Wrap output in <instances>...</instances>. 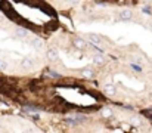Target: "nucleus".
<instances>
[{
    "mask_svg": "<svg viewBox=\"0 0 152 133\" xmlns=\"http://www.w3.org/2000/svg\"><path fill=\"white\" fill-rule=\"evenodd\" d=\"M48 58L50 59L52 62L59 61V53H58V50H56V49H49V50H48Z\"/></svg>",
    "mask_w": 152,
    "mask_h": 133,
    "instance_id": "1",
    "label": "nucleus"
},
{
    "mask_svg": "<svg viewBox=\"0 0 152 133\" xmlns=\"http://www.w3.org/2000/svg\"><path fill=\"white\" fill-rule=\"evenodd\" d=\"M15 34H16V37H21V39L28 37V31H27V30H24V28H18Z\"/></svg>",
    "mask_w": 152,
    "mask_h": 133,
    "instance_id": "8",
    "label": "nucleus"
},
{
    "mask_svg": "<svg viewBox=\"0 0 152 133\" xmlns=\"http://www.w3.org/2000/svg\"><path fill=\"white\" fill-rule=\"evenodd\" d=\"M33 64H34V62H33L31 58H24V59L21 61V65H22L24 70H30V68L33 67Z\"/></svg>",
    "mask_w": 152,
    "mask_h": 133,
    "instance_id": "3",
    "label": "nucleus"
},
{
    "mask_svg": "<svg viewBox=\"0 0 152 133\" xmlns=\"http://www.w3.org/2000/svg\"><path fill=\"white\" fill-rule=\"evenodd\" d=\"M7 68V62L4 61V59H0V70L3 71V70H6Z\"/></svg>",
    "mask_w": 152,
    "mask_h": 133,
    "instance_id": "15",
    "label": "nucleus"
},
{
    "mask_svg": "<svg viewBox=\"0 0 152 133\" xmlns=\"http://www.w3.org/2000/svg\"><path fill=\"white\" fill-rule=\"evenodd\" d=\"M31 46H33L34 49L40 50V49L43 47V40H42V39H33V40H31Z\"/></svg>",
    "mask_w": 152,
    "mask_h": 133,
    "instance_id": "7",
    "label": "nucleus"
},
{
    "mask_svg": "<svg viewBox=\"0 0 152 133\" xmlns=\"http://www.w3.org/2000/svg\"><path fill=\"white\" fill-rule=\"evenodd\" d=\"M143 12H145V13H151V9H148V7H145V9H143Z\"/></svg>",
    "mask_w": 152,
    "mask_h": 133,
    "instance_id": "17",
    "label": "nucleus"
},
{
    "mask_svg": "<svg viewBox=\"0 0 152 133\" xmlns=\"http://www.w3.org/2000/svg\"><path fill=\"white\" fill-rule=\"evenodd\" d=\"M74 46L75 47H78V49H86V46H87V43L83 40V39H80V37H77V39H74Z\"/></svg>",
    "mask_w": 152,
    "mask_h": 133,
    "instance_id": "5",
    "label": "nucleus"
},
{
    "mask_svg": "<svg viewBox=\"0 0 152 133\" xmlns=\"http://www.w3.org/2000/svg\"><path fill=\"white\" fill-rule=\"evenodd\" d=\"M103 92L106 93V95H109V96H114L115 93H117V89L114 85H106L105 87H103Z\"/></svg>",
    "mask_w": 152,
    "mask_h": 133,
    "instance_id": "4",
    "label": "nucleus"
},
{
    "mask_svg": "<svg viewBox=\"0 0 152 133\" xmlns=\"http://www.w3.org/2000/svg\"><path fill=\"white\" fill-rule=\"evenodd\" d=\"M72 117H74V120H75L77 123H78V121H84V120H86V117H84V115H81V114H74Z\"/></svg>",
    "mask_w": 152,
    "mask_h": 133,
    "instance_id": "14",
    "label": "nucleus"
},
{
    "mask_svg": "<svg viewBox=\"0 0 152 133\" xmlns=\"http://www.w3.org/2000/svg\"><path fill=\"white\" fill-rule=\"evenodd\" d=\"M101 114H102V117H105V118H109V117L112 115V112H111V109H109V108H103Z\"/></svg>",
    "mask_w": 152,
    "mask_h": 133,
    "instance_id": "11",
    "label": "nucleus"
},
{
    "mask_svg": "<svg viewBox=\"0 0 152 133\" xmlns=\"http://www.w3.org/2000/svg\"><path fill=\"white\" fill-rule=\"evenodd\" d=\"M132 16H133V13H132V10H129V9H124V10L120 12V18H121L123 21H130Z\"/></svg>",
    "mask_w": 152,
    "mask_h": 133,
    "instance_id": "2",
    "label": "nucleus"
},
{
    "mask_svg": "<svg viewBox=\"0 0 152 133\" xmlns=\"http://www.w3.org/2000/svg\"><path fill=\"white\" fill-rule=\"evenodd\" d=\"M93 62H95L96 65H102V62H103V56H102V53L101 55H95V56H93Z\"/></svg>",
    "mask_w": 152,
    "mask_h": 133,
    "instance_id": "10",
    "label": "nucleus"
},
{
    "mask_svg": "<svg viewBox=\"0 0 152 133\" xmlns=\"http://www.w3.org/2000/svg\"><path fill=\"white\" fill-rule=\"evenodd\" d=\"M81 76H83L84 79H92L95 74H93L92 70H83V71H81Z\"/></svg>",
    "mask_w": 152,
    "mask_h": 133,
    "instance_id": "9",
    "label": "nucleus"
},
{
    "mask_svg": "<svg viewBox=\"0 0 152 133\" xmlns=\"http://www.w3.org/2000/svg\"><path fill=\"white\" fill-rule=\"evenodd\" d=\"M132 68H133V70H136V71H142V68H140L137 64H132Z\"/></svg>",
    "mask_w": 152,
    "mask_h": 133,
    "instance_id": "16",
    "label": "nucleus"
},
{
    "mask_svg": "<svg viewBox=\"0 0 152 133\" xmlns=\"http://www.w3.org/2000/svg\"><path fill=\"white\" fill-rule=\"evenodd\" d=\"M69 1H71V3H72V4H77V3H78V1H80V0H69Z\"/></svg>",
    "mask_w": 152,
    "mask_h": 133,
    "instance_id": "18",
    "label": "nucleus"
},
{
    "mask_svg": "<svg viewBox=\"0 0 152 133\" xmlns=\"http://www.w3.org/2000/svg\"><path fill=\"white\" fill-rule=\"evenodd\" d=\"M46 76H49V77H52V79H59V77H61V74L56 73V71H48Z\"/></svg>",
    "mask_w": 152,
    "mask_h": 133,
    "instance_id": "12",
    "label": "nucleus"
},
{
    "mask_svg": "<svg viewBox=\"0 0 152 133\" xmlns=\"http://www.w3.org/2000/svg\"><path fill=\"white\" fill-rule=\"evenodd\" d=\"M65 121H66V123H68L69 126H75V124H77V121L74 120V117H72V115H69V117H66V118H65Z\"/></svg>",
    "mask_w": 152,
    "mask_h": 133,
    "instance_id": "13",
    "label": "nucleus"
},
{
    "mask_svg": "<svg viewBox=\"0 0 152 133\" xmlns=\"http://www.w3.org/2000/svg\"><path fill=\"white\" fill-rule=\"evenodd\" d=\"M148 27H151V28H152V22H149V24H148Z\"/></svg>",
    "mask_w": 152,
    "mask_h": 133,
    "instance_id": "19",
    "label": "nucleus"
},
{
    "mask_svg": "<svg viewBox=\"0 0 152 133\" xmlns=\"http://www.w3.org/2000/svg\"><path fill=\"white\" fill-rule=\"evenodd\" d=\"M89 40L92 42L93 44H101L102 43V37L101 36H98V34H89Z\"/></svg>",
    "mask_w": 152,
    "mask_h": 133,
    "instance_id": "6",
    "label": "nucleus"
}]
</instances>
